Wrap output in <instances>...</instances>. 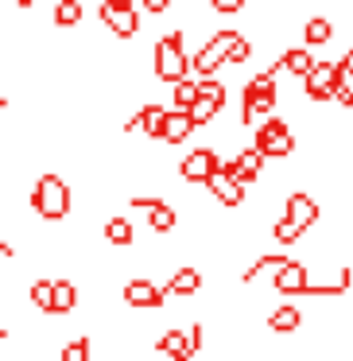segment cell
I'll list each match as a JSON object with an SVG mask.
<instances>
[{
    "mask_svg": "<svg viewBox=\"0 0 353 361\" xmlns=\"http://www.w3.org/2000/svg\"><path fill=\"white\" fill-rule=\"evenodd\" d=\"M190 133H194V121H190V113L171 109V117H167V128H163V144H182Z\"/></svg>",
    "mask_w": 353,
    "mask_h": 361,
    "instance_id": "cell-18",
    "label": "cell"
},
{
    "mask_svg": "<svg viewBox=\"0 0 353 361\" xmlns=\"http://www.w3.org/2000/svg\"><path fill=\"white\" fill-rule=\"evenodd\" d=\"M97 20L109 27L117 39H136L140 32V12L136 8H120V4H97Z\"/></svg>",
    "mask_w": 353,
    "mask_h": 361,
    "instance_id": "cell-6",
    "label": "cell"
},
{
    "mask_svg": "<svg viewBox=\"0 0 353 361\" xmlns=\"http://www.w3.org/2000/svg\"><path fill=\"white\" fill-rule=\"evenodd\" d=\"M210 8L221 16H237V12H244V0H210Z\"/></svg>",
    "mask_w": 353,
    "mask_h": 361,
    "instance_id": "cell-30",
    "label": "cell"
},
{
    "mask_svg": "<svg viewBox=\"0 0 353 361\" xmlns=\"http://www.w3.org/2000/svg\"><path fill=\"white\" fill-rule=\"evenodd\" d=\"M198 97H202V90H198V78H187V82H179V86H175L171 109L190 113V109H194V102H198Z\"/></svg>",
    "mask_w": 353,
    "mask_h": 361,
    "instance_id": "cell-25",
    "label": "cell"
},
{
    "mask_svg": "<svg viewBox=\"0 0 353 361\" xmlns=\"http://www.w3.org/2000/svg\"><path fill=\"white\" fill-rule=\"evenodd\" d=\"M252 144H256L268 159H287L291 152H295V136H291L287 121H280V117H268L264 125H256Z\"/></svg>",
    "mask_w": 353,
    "mask_h": 361,
    "instance_id": "cell-4",
    "label": "cell"
},
{
    "mask_svg": "<svg viewBox=\"0 0 353 361\" xmlns=\"http://www.w3.org/2000/svg\"><path fill=\"white\" fill-rule=\"evenodd\" d=\"M132 210H144L148 214V226L151 233H171L179 226V214L163 202V198H132Z\"/></svg>",
    "mask_w": 353,
    "mask_h": 361,
    "instance_id": "cell-11",
    "label": "cell"
},
{
    "mask_svg": "<svg viewBox=\"0 0 353 361\" xmlns=\"http://www.w3.org/2000/svg\"><path fill=\"white\" fill-rule=\"evenodd\" d=\"M218 167H221V156L213 148H194L190 156H182L179 175L187 183H210L213 175H218Z\"/></svg>",
    "mask_w": 353,
    "mask_h": 361,
    "instance_id": "cell-7",
    "label": "cell"
},
{
    "mask_svg": "<svg viewBox=\"0 0 353 361\" xmlns=\"http://www.w3.org/2000/svg\"><path fill=\"white\" fill-rule=\"evenodd\" d=\"M35 0H16V8H32Z\"/></svg>",
    "mask_w": 353,
    "mask_h": 361,
    "instance_id": "cell-36",
    "label": "cell"
},
{
    "mask_svg": "<svg viewBox=\"0 0 353 361\" xmlns=\"http://www.w3.org/2000/svg\"><path fill=\"white\" fill-rule=\"evenodd\" d=\"M156 350L163 353V357H171V361H190L194 357V350H190V342H187V330H179V326L163 330V334L156 338Z\"/></svg>",
    "mask_w": 353,
    "mask_h": 361,
    "instance_id": "cell-15",
    "label": "cell"
},
{
    "mask_svg": "<svg viewBox=\"0 0 353 361\" xmlns=\"http://www.w3.org/2000/svg\"><path fill=\"white\" fill-rule=\"evenodd\" d=\"M275 291L280 295H306L311 291V272H306L303 260H291V264L275 268Z\"/></svg>",
    "mask_w": 353,
    "mask_h": 361,
    "instance_id": "cell-12",
    "label": "cell"
},
{
    "mask_svg": "<svg viewBox=\"0 0 353 361\" xmlns=\"http://www.w3.org/2000/svg\"><path fill=\"white\" fill-rule=\"evenodd\" d=\"M210 47L218 51V55L225 59L229 66H244V63L252 59V43L244 39L241 32H229V27H225V32H213Z\"/></svg>",
    "mask_w": 353,
    "mask_h": 361,
    "instance_id": "cell-9",
    "label": "cell"
},
{
    "mask_svg": "<svg viewBox=\"0 0 353 361\" xmlns=\"http://www.w3.org/2000/svg\"><path fill=\"white\" fill-rule=\"evenodd\" d=\"M182 330H187V342H190V350H202V326H198V322H190V326H182Z\"/></svg>",
    "mask_w": 353,
    "mask_h": 361,
    "instance_id": "cell-32",
    "label": "cell"
},
{
    "mask_svg": "<svg viewBox=\"0 0 353 361\" xmlns=\"http://www.w3.org/2000/svg\"><path fill=\"white\" fill-rule=\"evenodd\" d=\"M74 307H78V288L70 280H58L55 283V314H66Z\"/></svg>",
    "mask_w": 353,
    "mask_h": 361,
    "instance_id": "cell-26",
    "label": "cell"
},
{
    "mask_svg": "<svg viewBox=\"0 0 353 361\" xmlns=\"http://www.w3.org/2000/svg\"><path fill=\"white\" fill-rule=\"evenodd\" d=\"M156 78L171 82V86H179V82L190 78V59H187V51H182V32L179 27L167 32L163 39L156 43Z\"/></svg>",
    "mask_w": 353,
    "mask_h": 361,
    "instance_id": "cell-3",
    "label": "cell"
},
{
    "mask_svg": "<svg viewBox=\"0 0 353 361\" xmlns=\"http://www.w3.org/2000/svg\"><path fill=\"white\" fill-rule=\"evenodd\" d=\"M32 303L39 307V311L55 314V280H35L32 283Z\"/></svg>",
    "mask_w": 353,
    "mask_h": 361,
    "instance_id": "cell-27",
    "label": "cell"
},
{
    "mask_svg": "<svg viewBox=\"0 0 353 361\" xmlns=\"http://www.w3.org/2000/svg\"><path fill=\"white\" fill-rule=\"evenodd\" d=\"M58 357L63 361H89V338H74V342H66Z\"/></svg>",
    "mask_w": 353,
    "mask_h": 361,
    "instance_id": "cell-29",
    "label": "cell"
},
{
    "mask_svg": "<svg viewBox=\"0 0 353 361\" xmlns=\"http://www.w3.org/2000/svg\"><path fill=\"white\" fill-rule=\"evenodd\" d=\"M275 74H280V63H272L268 71H260L256 78L244 82V94H241V125H256L260 117L275 109Z\"/></svg>",
    "mask_w": 353,
    "mask_h": 361,
    "instance_id": "cell-1",
    "label": "cell"
},
{
    "mask_svg": "<svg viewBox=\"0 0 353 361\" xmlns=\"http://www.w3.org/2000/svg\"><path fill=\"white\" fill-rule=\"evenodd\" d=\"M167 291L156 288L151 280H128L125 283V303L128 307H163Z\"/></svg>",
    "mask_w": 353,
    "mask_h": 361,
    "instance_id": "cell-13",
    "label": "cell"
},
{
    "mask_svg": "<svg viewBox=\"0 0 353 361\" xmlns=\"http://www.w3.org/2000/svg\"><path fill=\"white\" fill-rule=\"evenodd\" d=\"M32 210L39 214L43 221H63L70 214V187H66L63 175L47 171L35 179L32 187Z\"/></svg>",
    "mask_w": 353,
    "mask_h": 361,
    "instance_id": "cell-2",
    "label": "cell"
},
{
    "mask_svg": "<svg viewBox=\"0 0 353 361\" xmlns=\"http://www.w3.org/2000/svg\"><path fill=\"white\" fill-rule=\"evenodd\" d=\"M283 218H291L299 229H311V226H318V218H322V206L314 202L306 190H291L287 198H283Z\"/></svg>",
    "mask_w": 353,
    "mask_h": 361,
    "instance_id": "cell-8",
    "label": "cell"
},
{
    "mask_svg": "<svg viewBox=\"0 0 353 361\" xmlns=\"http://www.w3.org/2000/svg\"><path fill=\"white\" fill-rule=\"evenodd\" d=\"M206 187H210V195L218 198L221 206H241L244 202V183L233 179V175H225V171H218Z\"/></svg>",
    "mask_w": 353,
    "mask_h": 361,
    "instance_id": "cell-14",
    "label": "cell"
},
{
    "mask_svg": "<svg viewBox=\"0 0 353 361\" xmlns=\"http://www.w3.org/2000/svg\"><path fill=\"white\" fill-rule=\"evenodd\" d=\"M101 233H105V241L117 245V249H125V245L136 241V229H132V221H128V218H109Z\"/></svg>",
    "mask_w": 353,
    "mask_h": 361,
    "instance_id": "cell-21",
    "label": "cell"
},
{
    "mask_svg": "<svg viewBox=\"0 0 353 361\" xmlns=\"http://www.w3.org/2000/svg\"><path fill=\"white\" fill-rule=\"evenodd\" d=\"M167 117H171V109H163V105H144L140 113L128 117L125 128H128V133H144V136H151V140H163Z\"/></svg>",
    "mask_w": 353,
    "mask_h": 361,
    "instance_id": "cell-10",
    "label": "cell"
},
{
    "mask_svg": "<svg viewBox=\"0 0 353 361\" xmlns=\"http://www.w3.org/2000/svg\"><path fill=\"white\" fill-rule=\"evenodd\" d=\"M337 102H342L345 109H353V78H342V86H337Z\"/></svg>",
    "mask_w": 353,
    "mask_h": 361,
    "instance_id": "cell-31",
    "label": "cell"
},
{
    "mask_svg": "<svg viewBox=\"0 0 353 361\" xmlns=\"http://www.w3.org/2000/svg\"><path fill=\"white\" fill-rule=\"evenodd\" d=\"M337 86H342V71H337V63H318L303 78V90H306L311 102H330V97H337Z\"/></svg>",
    "mask_w": 353,
    "mask_h": 361,
    "instance_id": "cell-5",
    "label": "cell"
},
{
    "mask_svg": "<svg viewBox=\"0 0 353 361\" xmlns=\"http://www.w3.org/2000/svg\"><path fill=\"white\" fill-rule=\"evenodd\" d=\"M198 90H202V86H198ZM221 109H225V102H221V97L202 94V97L194 102V109H190V121H194V128H206V125H210V121L218 117Z\"/></svg>",
    "mask_w": 353,
    "mask_h": 361,
    "instance_id": "cell-19",
    "label": "cell"
},
{
    "mask_svg": "<svg viewBox=\"0 0 353 361\" xmlns=\"http://www.w3.org/2000/svg\"><path fill=\"white\" fill-rule=\"evenodd\" d=\"M140 4L151 12V16H163V12L171 8V0H140Z\"/></svg>",
    "mask_w": 353,
    "mask_h": 361,
    "instance_id": "cell-33",
    "label": "cell"
},
{
    "mask_svg": "<svg viewBox=\"0 0 353 361\" xmlns=\"http://www.w3.org/2000/svg\"><path fill=\"white\" fill-rule=\"evenodd\" d=\"M314 66H318V63H314V55H311L306 47H287V51L280 55V71L295 74V78H306Z\"/></svg>",
    "mask_w": 353,
    "mask_h": 361,
    "instance_id": "cell-16",
    "label": "cell"
},
{
    "mask_svg": "<svg viewBox=\"0 0 353 361\" xmlns=\"http://www.w3.org/2000/svg\"><path fill=\"white\" fill-rule=\"evenodd\" d=\"M82 24V0H58L55 4V27L70 32V27Z\"/></svg>",
    "mask_w": 353,
    "mask_h": 361,
    "instance_id": "cell-22",
    "label": "cell"
},
{
    "mask_svg": "<svg viewBox=\"0 0 353 361\" xmlns=\"http://www.w3.org/2000/svg\"><path fill=\"white\" fill-rule=\"evenodd\" d=\"M337 71H342V78H353V51H345V55L337 59Z\"/></svg>",
    "mask_w": 353,
    "mask_h": 361,
    "instance_id": "cell-34",
    "label": "cell"
},
{
    "mask_svg": "<svg viewBox=\"0 0 353 361\" xmlns=\"http://www.w3.org/2000/svg\"><path fill=\"white\" fill-rule=\"evenodd\" d=\"M272 237H275V241H280V245H295L299 237H303V229H299V226H295V221H291V218H280V221H275V226H272Z\"/></svg>",
    "mask_w": 353,
    "mask_h": 361,
    "instance_id": "cell-28",
    "label": "cell"
},
{
    "mask_svg": "<svg viewBox=\"0 0 353 361\" xmlns=\"http://www.w3.org/2000/svg\"><path fill=\"white\" fill-rule=\"evenodd\" d=\"M101 4H120V8H136V0H101Z\"/></svg>",
    "mask_w": 353,
    "mask_h": 361,
    "instance_id": "cell-35",
    "label": "cell"
},
{
    "mask_svg": "<svg viewBox=\"0 0 353 361\" xmlns=\"http://www.w3.org/2000/svg\"><path fill=\"white\" fill-rule=\"evenodd\" d=\"M190 66H194V78H213V74H218L221 66H225V59H221L218 51H213L210 43H206L202 51H194V63H190Z\"/></svg>",
    "mask_w": 353,
    "mask_h": 361,
    "instance_id": "cell-20",
    "label": "cell"
},
{
    "mask_svg": "<svg viewBox=\"0 0 353 361\" xmlns=\"http://www.w3.org/2000/svg\"><path fill=\"white\" fill-rule=\"evenodd\" d=\"M198 288H202V272H198V268H179V272L163 283L167 295H194Z\"/></svg>",
    "mask_w": 353,
    "mask_h": 361,
    "instance_id": "cell-17",
    "label": "cell"
},
{
    "mask_svg": "<svg viewBox=\"0 0 353 361\" xmlns=\"http://www.w3.org/2000/svg\"><path fill=\"white\" fill-rule=\"evenodd\" d=\"M299 322H303V314H299V307H280V311H272V319H268V326L275 330V334H295Z\"/></svg>",
    "mask_w": 353,
    "mask_h": 361,
    "instance_id": "cell-23",
    "label": "cell"
},
{
    "mask_svg": "<svg viewBox=\"0 0 353 361\" xmlns=\"http://www.w3.org/2000/svg\"><path fill=\"white\" fill-rule=\"evenodd\" d=\"M330 35H334V27H330L326 16H311V20H306V27H303L306 47H322V43H330Z\"/></svg>",
    "mask_w": 353,
    "mask_h": 361,
    "instance_id": "cell-24",
    "label": "cell"
}]
</instances>
